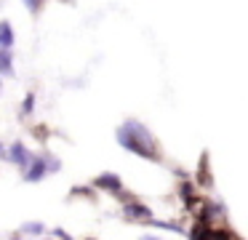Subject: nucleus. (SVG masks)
<instances>
[{
    "mask_svg": "<svg viewBox=\"0 0 248 240\" xmlns=\"http://www.w3.org/2000/svg\"><path fill=\"white\" fill-rule=\"evenodd\" d=\"M32 107H35V94H27V99L22 104V115H32Z\"/></svg>",
    "mask_w": 248,
    "mask_h": 240,
    "instance_id": "obj_11",
    "label": "nucleus"
},
{
    "mask_svg": "<svg viewBox=\"0 0 248 240\" xmlns=\"http://www.w3.org/2000/svg\"><path fill=\"white\" fill-rule=\"evenodd\" d=\"M43 240H54V238H43Z\"/></svg>",
    "mask_w": 248,
    "mask_h": 240,
    "instance_id": "obj_16",
    "label": "nucleus"
},
{
    "mask_svg": "<svg viewBox=\"0 0 248 240\" xmlns=\"http://www.w3.org/2000/svg\"><path fill=\"white\" fill-rule=\"evenodd\" d=\"M11 240H14V238H11Z\"/></svg>",
    "mask_w": 248,
    "mask_h": 240,
    "instance_id": "obj_18",
    "label": "nucleus"
},
{
    "mask_svg": "<svg viewBox=\"0 0 248 240\" xmlns=\"http://www.w3.org/2000/svg\"><path fill=\"white\" fill-rule=\"evenodd\" d=\"M86 240H96V238H86Z\"/></svg>",
    "mask_w": 248,
    "mask_h": 240,
    "instance_id": "obj_17",
    "label": "nucleus"
},
{
    "mask_svg": "<svg viewBox=\"0 0 248 240\" xmlns=\"http://www.w3.org/2000/svg\"><path fill=\"white\" fill-rule=\"evenodd\" d=\"M0 48H6V51L14 48V27H11V21H0Z\"/></svg>",
    "mask_w": 248,
    "mask_h": 240,
    "instance_id": "obj_7",
    "label": "nucleus"
},
{
    "mask_svg": "<svg viewBox=\"0 0 248 240\" xmlns=\"http://www.w3.org/2000/svg\"><path fill=\"white\" fill-rule=\"evenodd\" d=\"M182 200H184V206H192L198 197H195V192H192V184L189 181H184L182 184Z\"/></svg>",
    "mask_w": 248,
    "mask_h": 240,
    "instance_id": "obj_10",
    "label": "nucleus"
},
{
    "mask_svg": "<svg viewBox=\"0 0 248 240\" xmlns=\"http://www.w3.org/2000/svg\"><path fill=\"white\" fill-rule=\"evenodd\" d=\"M118 144L123 149H128L131 155H136V158L160 163V147H157L155 136L150 133V128L139 120H125L118 128Z\"/></svg>",
    "mask_w": 248,
    "mask_h": 240,
    "instance_id": "obj_1",
    "label": "nucleus"
},
{
    "mask_svg": "<svg viewBox=\"0 0 248 240\" xmlns=\"http://www.w3.org/2000/svg\"><path fill=\"white\" fill-rule=\"evenodd\" d=\"M93 187L118 195V192H123V179H120L118 174H112V171H104V174H99L96 179H93Z\"/></svg>",
    "mask_w": 248,
    "mask_h": 240,
    "instance_id": "obj_6",
    "label": "nucleus"
},
{
    "mask_svg": "<svg viewBox=\"0 0 248 240\" xmlns=\"http://www.w3.org/2000/svg\"><path fill=\"white\" fill-rule=\"evenodd\" d=\"M46 232V224L43 222H27L22 224V235H43Z\"/></svg>",
    "mask_w": 248,
    "mask_h": 240,
    "instance_id": "obj_9",
    "label": "nucleus"
},
{
    "mask_svg": "<svg viewBox=\"0 0 248 240\" xmlns=\"http://www.w3.org/2000/svg\"><path fill=\"white\" fill-rule=\"evenodd\" d=\"M0 75H14V56L6 48H0Z\"/></svg>",
    "mask_w": 248,
    "mask_h": 240,
    "instance_id": "obj_8",
    "label": "nucleus"
},
{
    "mask_svg": "<svg viewBox=\"0 0 248 240\" xmlns=\"http://www.w3.org/2000/svg\"><path fill=\"white\" fill-rule=\"evenodd\" d=\"M6 158L11 160L14 165H19V168H27V163H30V158H32V149L27 147L24 142H14L11 147L6 149Z\"/></svg>",
    "mask_w": 248,
    "mask_h": 240,
    "instance_id": "obj_5",
    "label": "nucleus"
},
{
    "mask_svg": "<svg viewBox=\"0 0 248 240\" xmlns=\"http://www.w3.org/2000/svg\"><path fill=\"white\" fill-rule=\"evenodd\" d=\"M24 5H27V11L30 14H38L40 8H43V0H22Z\"/></svg>",
    "mask_w": 248,
    "mask_h": 240,
    "instance_id": "obj_12",
    "label": "nucleus"
},
{
    "mask_svg": "<svg viewBox=\"0 0 248 240\" xmlns=\"http://www.w3.org/2000/svg\"><path fill=\"white\" fill-rule=\"evenodd\" d=\"M189 240H240V238L224 227H211L208 222H198L189 229Z\"/></svg>",
    "mask_w": 248,
    "mask_h": 240,
    "instance_id": "obj_2",
    "label": "nucleus"
},
{
    "mask_svg": "<svg viewBox=\"0 0 248 240\" xmlns=\"http://www.w3.org/2000/svg\"><path fill=\"white\" fill-rule=\"evenodd\" d=\"M123 216L128 219V222H144V224H150L152 219H155L150 208L141 200H134V197H128V200L123 203Z\"/></svg>",
    "mask_w": 248,
    "mask_h": 240,
    "instance_id": "obj_4",
    "label": "nucleus"
},
{
    "mask_svg": "<svg viewBox=\"0 0 248 240\" xmlns=\"http://www.w3.org/2000/svg\"><path fill=\"white\" fill-rule=\"evenodd\" d=\"M141 240H157V238H155V235H144Z\"/></svg>",
    "mask_w": 248,
    "mask_h": 240,
    "instance_id": "obj_15",
    "label": "nucleus"
},
{
    "mask_svg": "<svg viewBox=\"0 0 248 240\" xmlns=\"http://www.w3.org/2000/svg\"><path fill=\"white\" fill-rule=\"evenodd\" d=\"M0 158H6V147L3 144H0Z\"/></svg>",
    "mask_w": 248,
    "mask_h": 240,
    "instance_id": "obj_14",
    "label": "nucleus"
},
{
    "mask_svg": "<svg viewBox=\"0 0 248 240\" xmlns=\"http://www.w3.org/2000/svg\"><path fill=\"white\" fill-rule=\"evenodd\" d=\"M54 238H59V240H72L70 235L64 232V229H54Z\"/></svg>",
    "mask_w": 248,
    "mask_h": 240,
    "instance_id": "obj_13",
    "label": "nucleus"
},
{
    "mask_svg": "<svg viewBox=\"0 0 248 240\" xmlns=\"http://www.w3.org/2000/svg\"><path fill=\"white\" fill-rule=\"evenodd\" d=\"M22 174H24V181H27V184H38V181H43L46 176L51 174L48 171V152H38V155L32 152V158H30L27 168H24Z\"/></svg>",
    "mask_w": 248,
    "mask_h": 240,
    "instance_id": "obj_3",
    "label": "nucleus"
}]
</instances>
